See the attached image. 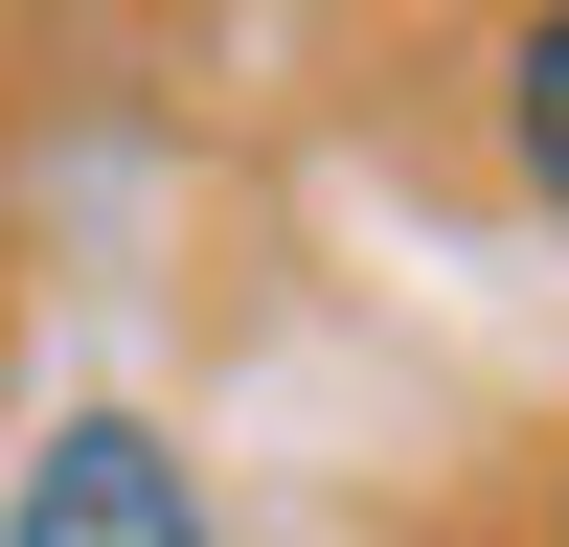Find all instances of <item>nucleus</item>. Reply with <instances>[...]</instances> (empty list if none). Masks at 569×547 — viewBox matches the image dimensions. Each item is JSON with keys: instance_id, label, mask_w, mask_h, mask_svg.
Masks as SVG:
<instances>
[{"instance_id": "1", "label": "nucleus", "mask_w": 569, "mask_h": 547, "mask_svg": "<svg viewBox=\"0 0 569 547\" xmlns=\"http://www.w3.org/2000/svg\"><path fill=\"white\" fill-rule=\"evenodd\" d=\"M0 547H228L206 479H182L137 410H69V434L23 456V501H0Z\"/></svg>"}, {"instance_id": "2", "label": "nucleus", "mask_w": 569, "mask_h": 547, "mask_svg": "<svg viewBox=\"0 0 569 547\" xmlns=\"http://www.w3.org/2000/svg\"><path fill=\"white\" fill-rule=\"evenodd\" d=\"M501 160L569 206V23H525V46H501Z\"/></svg>"}]
</instances>
